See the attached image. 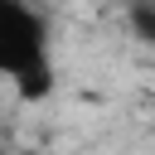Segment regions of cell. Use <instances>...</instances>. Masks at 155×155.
<instances>
[{"label": "cell", "instance_id": "2", "mask_svg": "<svg viewBox=\"0 0 155 155\" xmlns=\"http://www.w3.org/2000/svg\"><path fill=\"white\" fill-rule=\"evenodd\" d=\"M0 155H15V150H0Z\"/></svg>", "mask_w": 155, "mask_h": 155}, {"label": "cell", "instance_id": "1", "mask_svg": "<svg viewBox=\"0 0 155 155\" xmlns=\"http://www.w3.org/2000/svg\"><path fill=\"white\" fill-rule=\"evenodd\" d=\"M0 82H10L29 102L53 87L48 19L29 0H0Z\"/></svg>", "mask_w": 155, "mask_h": 155}]
</instances>
